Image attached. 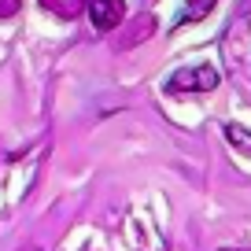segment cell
<instances>
[{"mask_svg":"<svg viewBox=\"0 0 251 251\" xmlns=\"http://www.w3.org/2000/svg\"><path fill=\"white\" fill-rule=\"evenodd\" d=\"M19 8H23V0H0V19L19 15Z\"/></svg>","mask_w":251,"mask_h":251,"instance_id":"52a82bcc","label":"cell"},{"mask_svg":"<svg viewBox=\"0 0 251 251\" xmlns=\"http://www.w3.org/2000/svg\"><path fill=\"white\" fill-rule=\"evenodd\" d=\"M211 89H218V71L207 67V63H200V67H181V71H174L170 78H166V93H174V96L211 93Z\"/></svg>","mask_w":251,"mask_h":251,"instance_id":"6da1fadb","label":"cell"},{"mask_svg":"<svg viewBox=\"0 0 251 251\" xmlns=\"http://www.w3.org/2000/svg\"><path fill=\"white\" fill-rule=\"evenodd\" d=\"M81 8H89V0H59V8H55V15L63 19H78Z\"/></svg>","mask_w":251,"mask_h":251,"instance_id":"8992f818","label":"cell"},{"mask_svg":"<svg viewBox=\"0 0 251 251\" xmlns=\"http://www.w3.org/2000/svg\"><path fill=\"white\" fill-rule=\"evenodd\" d=\"M211 8H214V0H185V19L196 23V19L211 15Z\"/></svg>","mask_w":251,"mask_h":251,"instance_id":"277c9868","label":"cell"},{"mask_svg":"<svg viewBox=\"0 0 251 251\" xmlns=\"http://www.w3.org/2000/svg\"><path fill=\"white\" fill-rule=\"evenodd\" d=\"M151 30H155V19H151V15H141V19L133 23V33H129V37L122 41V45H126V48H129V45H137V41L151 37Z\"/></svg>","mask_w":251,"mask_h":251,"instance_id":"3957f363","label":"cell"},{"mask_svg":"<svg viewBox=\"0 0 251 251\" xmlns=\"http://www.w3.org/2000/svg\"><path fill=\"white\" fill-rule=\"evenodd\" d=\"M85 11H89V19H93L96 30L111 33V30H118L122 19H126V0H89Z\"/></svg>","mask_w":251,"mask_h":251,"instance_id":"7a4b0ae2","label":"cell"},{"mask_svg":"<svg viewBox=\"0 0 251 251\" xmlns=\"http://www.w3.org/2000/svg\"><path fill=\"white\" fill-rule=\"evenodd\" d=\"M41 8H45V11H55V8H59V0H41Z\"/></svg>","mask_w":251,"mask_h":251,"instance_id":"ba28073f","label":"cell"},{"mask_svg":"<svg viewBox=\"0 0 251 251\" xmlns=\"http://www.w3.org/2000/svg\"><path fill=\"white\" fill-rule=\"evenodd\" d=\"M226 137H229L240 151H248V155H251V133L244 129V126H226Z\"/></svg>","mask_w":251,"mask_h":251,"instance_id":"5b68a950","label":"cell"}]
</instances>
